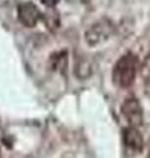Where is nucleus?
Listing matches in <instances>:
<instances>
[{
  "mask_svg": "<svg viewBox=\"0 0 150 158\" xmlns=\"http://www.w3.org/2000/svg\"><path fill=\"white\" fill-rule=\"evenodd\" d=\"M138 70V59L133 53H127L115 63L112 79L120 88H128L133 85Z\"/></svg>",
  "mask_w": 150,
  "mask_h": 158,
  "instance_id": "obj_1",
  "label": "nucleus"
},
{
  "mask_svg": "<svg viewBox=\"0 0 150 158\" xmlns=\"http://www.w3.org/2000/svg\"><path fill=\"white\" fill-rule=\"evenodd\" d=\"M115 34V25L109 19H100L91 24L83 34L84 42L90 48H96L107 42Z\"/></svg>",
  "mask_w": 150,
  "mask_h": 158,
  "instance_id": "obj_2",
  "label": "nucleus"
},
{
  "mask_svg": "<svg viewBox=\"0 0 150 158\" xmlns=\"http://www.w3.org/2000/svg\"><path fill=\"white\" fill-rule=\"evenodd\" d=\"M121 113L131 127L140 128L144 124V111L137 98L129 96L125 99L121 106Z\"/></svg>",
  "mask_w": 150,
  "mask_h": 158,
  "instance_id": "obj_3",
  "label": "nucleus"
},
{
  "mask_svg": "<svg viewBox=\"0 0 150 158\" xmlns=\"http://www.w3.org/2000/svg\"><path fill=\"white\" fill-rule=\"evenodd\" d=\"M42 13L37 8V6L32 2H25L19 4L17 7V17L20 20V23L27 28H33L37 25V23L40 21Z\"/></svg>",
  "mask_w": 150,
  "mask_h": 158,
  "instance_id": "obj_4",
  "label": "nucleus"
},
{
  "mask_svg": "<svg viewBox=\"0 0 150 158\" xmlns=\"http://www.w3.org/2000/svg\"><path fill=\"white\" fill-rule=\"evenodd\" d=\"M123 141H124L125 148L131 153H133V154L140 153L144 148V137L141 133H140L138 128H136V127L128 125L127 128H124Z\"/></svg>",
  "mask_w": 150,
  "mask_h": 158,
  "instance_id": "obj_5",
  "label": "nucleus"
},
{
  "mask_svg": "<svg viewBox=\"0 0 150 158\" xmlns=\"http://www.w3.org/2000/svg\"><path fill=\"white\" fill-rule=\"evenodd\" d=\"M94 73V66L87 58H78L74 66V75L81 81H86Z\"/></svg>",
  "mask_w": 150,
  "mask_h": 158,
  "instance_id": "obj_6",
  "label": "nucleus"
},
{
  "mask_svg": "<svg viewBox=\"0 0 150 158\" xmlns=\"http://www.w3.org/2000/svg\"><path fill=\"white\" fill-rule=\"evenodd\" d=\"M50 67L52 70H57L63 73L67 67V53L66 52H58L50 57Z\"/></svg>",
  "mask_w": 150,
  "mask_h": 158,
  "instance_id": "obj_7",
  "label": "nucleus"
},
{
  "mask_svg": "<svg viewBox=\"0 0 150 158\" xmlns=\"http://www.w3.org/2000/svg\"><path fill=\"white\" fill-rule=\"evenodd\" d=\"M140 71H141V78L145 86V92L150 96V54L145 57Z\"/></svg>",
  "mask_w": 150,
  "mask_h": 158,
  "instance_id": "obj_8",
  "label": "nucleus"
},
{
  "mask_svg": "<svg viewBox=\"0 0 150 158\" xmlns=\"http://www.w3.org/2000/svg\"><path fill=\"white\" fill-rule=\"evenodd\" d=\"M50 11L45 15L44 19H45V24L48 25L49 29H57L59 25V17H58V13L54 11V8H49Z\"/></svg>",
  "mask_w": 150,
  "mask_h": 158,
  "instance_id": "obj_9",
  "label": "nucleus"
},
{
  "mask_svg": "<svg viewBox=\"0 0 150 158\" xmlns=\"http://www.w3.org/2000/svg\"><path fill=\"white\" fill-rule=\"evenodd\" d=\"M45 7H48V8H54L58 4L59 0H40Z\"/></svg>",
  "mask_w": 150,
  "mask_h": 158,
  "instance_id": "obj_10",
  "label": "nucleus"
}]
</instances>
